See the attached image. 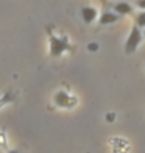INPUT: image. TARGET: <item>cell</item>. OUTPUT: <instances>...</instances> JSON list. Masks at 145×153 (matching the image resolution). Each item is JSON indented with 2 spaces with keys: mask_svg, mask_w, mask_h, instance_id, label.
Masks as SVG:
<instances>
[{
  "mask_svg": "<svg viewBox=\"0 0 145 153\" xmlns=\"http://www.w3.org/2000/svg\"><path fill=\"white\" fill-rule=\"evenodd\" d=\"M142 39H144V33L141 31L139 27L134 25L133 28H131V31H129V36H128L127 42H125V52H127V55L134 53V52L137 50V47L141 45Z\"/></svg>",
  "mask_w": 145,
  "mask_h": 153,
  "instance_id": "1",
  "label": "cell"
},
{
  "mask_svg": "<svg viewBox=\"0 0 145 153\" xmlns=\"http://www.w3.org/2000/svg\"><path fill=\"white\" fill-rule=\"evenodd\" d=\"M70 48L69 39L64 38H56V36H50V55L52 56H61L66 50Z\"/></svg>",
  "mask_w": 145,
  "mask_h": 153,
  "instance_id": "2",
  "label": "cell"
},
{
  "mask_svg": "<svg viewBox=\"0 0 145 153\" xmlns=\"http://www.w3.org/2000/svg\"><path fill=\"white\" fill-rule=\"evenodd\" d=\"M70 100H72V97L69 95L67 92H64V91H59V92H56V95H55V103H56L58 106H61V108L72 106Z\"/></svg>",
  "mask_w": 145,
  "mask_h": 153,
  "instance_id": "3",
  "label": "cell"
},
{
  "mask_svg": "<svg viewBox=\"0 0 145 153\" xmlns=\"http://www.w3.org/2000/svg\"><path fill=\"white\" fill-rule=\"evenodd\" d=\"M97 10L92 8V6H84V8H81V17L84 20V24H92L94 20L97 19Z\"/></svg>",
  "mask_w": 145,
  "mask_h": 153,
  "instance_id": "4",
  "label": "cell"
},
{
  "mask_svg": "<svg viewBox=\"0 0 145 153\" xmlns=\"http://www.w3.org/2000/svg\"><path fill=\"white\" fill-rule=\"evenodd\" d=\"M114 13H117L119 16H127V14L133 13V6L127 2H119L114 5Z\"/></svg>",
  "mask_w": 145,
  "mask_h": 153,
  "instance_id": "5",
  "label": "cell"
},
{
  "mask_svg": "<svg viewBox=\"0 0 145 153\" xmlns=\"http://www.w3.org/2000/svg\"><path fill=\"white\" fill-rule=\"evenodd\" d=\"M117 20H119V14L117 13L106 11L100 16V25H111V24L117 22Z\"/></svg>",
  "mask_w": 145,
  "mask_h": 153,
  "instance_id": "6",
  "label": "cell"
},
{
  "mask_svg": "<svg viewBox=\"0 0 145 153\" xmlns=\"http://www.w3.org/2000/svg\"><path fill=\"white\" fill-rule=\"evenodd\" d=\"M16 100V94H13V92H6L2 99H0V108H3L5 105H10L11 102H14Z\"/></svg>",
  "mask_w": 145,
  "mask_h": 153,
  "instance_id": "7",
  "label": "cell"
},
{
  "mask_svg": "<svg viewBox=\"0 0 145 153\" xmlns=\"http://www.w3.org/2000/svg\"><path fill=\"white\" fill-rule=\"evenodd\" d=\"M136 25L139 27V28H145V11L139 13V14L136 16Z\"/></svg>",
  "mask_w": 145,
  "mask_h": 153,
  "instance_id": "8",
  "label": "cell"
},
{
  "mask_svg": "<svg viewBox=\"0 0 145 153\" xmlns=\"http://www.w3.org/2000/svg\"><path fill=\"white\" fill-rule=\"evenodd\" d=\"M136 3H137V6H139L141 10H145V0H137Z\"/></svg>",
  "mask_w": 145,
  "mask_h": 153,
  "instance_id": "9",
  "label": "cell"
},
{
  "mask_svg": "<svg viewBox=\"0 0 145 153\" xmlns=\"http://www.w3.org/2000/svg\"><path fill=\"white\" fill-rule=\"evenodd\" d=\"M8 153H19V152H17V150H10Z\"/></svg>",
  "mask_w": 145,
  "mask_h": 153,
  "instance_id": "10",
  "label": "cell"
},
{
  "mask_svg": "<svg viewBox=\"0 0 145 153\" xmlns=\"http://www.w3.org/2000/svg\"><path fill=\"white\" fill-rule=\"evenodd\" d=\"M142 33H144V38H145V30H144V31H142Z\"/></svg>",
  "mask_w": 145,
  "mask_h": 153,
  "instance_id": "11",
  "label": "cell"
}]
</instances>
